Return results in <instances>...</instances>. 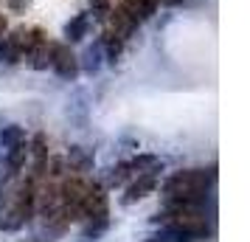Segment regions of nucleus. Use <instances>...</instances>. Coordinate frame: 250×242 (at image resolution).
I'll list each match as a JSON object with an SVG mask.
<instances>
[{
  "label": "nucleus",
  "mask_w": 250,
  "mask_h": 242,
  "mask_svg": "<svg viewBox=\"0 0 250 242\" xmlns=\"http://www.w3.org/2000/svg\"><path fill=\"white\" fill-rule=\"evenodd\" d=\"M216 183V166L211 169H180V172H171L160 192L163 200H205L211 186Z\"/></svg>",
  "instance_id": "1"
},
{
  "label": "nucleus",
  "mask_w": 250,
  "mask_h": 242,
  "mask_svg": "<svg viewBox=\"0 0 250 242\" xmlns=\"http://www.w3.org/2000/svg\"><path fill=\"white\" fill-rule=\"evenodd\" d=\"M211 237V225L205 220H174L163 222L149 242H205Z\"/></svg>",
  "instance_id": "2"
},
{
  "label": "nucleus",
  "mask_w": 250,
  "mask_h": 242,
  "mask_svg": "<svg viewBox=\"0 0 250 242\" xmlns=\"http://www.w3.org/2000/svg\"><path fill=\"white\" fill-rule=\"evenodd\" d=\"M48 51H51V68H54V73H57L59 79L73 82L79 76V59L70 51L68 43H51Z\"/></svg>",
  "instance_id": "3"
},
{
  "label": "nucleus",
  "mask_w": 250,
  "mask_h": 242,
  "mask_svg": "<svg viewBox=\"0 0 250 242\" xmlns=\"http://www.w3.org/2000/svg\"><path fill=\"white\" fill-rule=\"evenodd\" d=\"M25 40H28V28H23V25L0 37V62L17 65L25 54Z\"/></svg>",
  "instance_id": "4"
},
{
  "label": "nucleus",
  "mask_w": 250,
  "mask_h": 242,
  "mask_svg": "<svg viewBox=\"0 0 250 242\" xmlns=\"http://www.w3.org/2000/svg\"><path fill=\"white\" fill-rule=\"evenodd\" d=\"M158 183H160V175H135V180L126 186L124 197H121V206H132L138 200L149 197L158 189Z\"/></svg>",
  "instance_id": "5"
},
{
  "label": "nucleus",
  "mask_w": 250,
  "mask_h": 242,
  "mask_svg": "<svg viewBox=\"0 0 250 242\" xmlns=\"http://www.w3.org/2000/svg\"><path fill=\"white\" fill-rule=\"evenodd\" d=\"M110 23H113V34H118L121 40H132V37L138 34V25H141V20H138L135 14H129L118 3V6H113V12H110Z\"/></svg>",
  "instance_id": "6"
},
{
  "label": "nucleus",
  "mask_w": 250,
  "mask_h": 242,
  "mask_svg": "<svg viewBox=\"0 0 250 242\" xmlns=\"http://www.w3.org/2000/svg\"><path fill=\"white\" fill-rule=\"evenodd\" d=\"M126 166H129L132 177L135 175H160L163 172V161H160L158 155H149V152H138L135 158L126 161Z\"/></svg>",
  "instance_id": "7"
},
{
  "label": "nucleus",
  "mask_w": 250,
  "mask_h": 242,
  "mask_svg": "<svg viewBox=\"0 0 250 242\" xmlns=\"http://www.w3.org/2000/svg\"><path fill=\"white\" fill-rule=\"evenodd\" d=\"M87 31H90V14L82 12L76 14L73 20H68L65 23V28H62V34H65V40L68 43H82L84 37H87Z\"/></svg>",
  "instance_id": "8"
},
{
  "label": "nucleus",
  "mask_w": 250,
  "mask_h": 242,
  "mask_svg": "<svg viewBox=\"0 0 250 242\" xmlns=\"http://www.w3.org/2000/svg\"><path fill=\"white\" fill-rule=\"evenodd\" d=\"M110 231V214H104V217H93V220H87V225L82 228V234H79V240L76 242H99Z\"/></svg>",
  "instance_id": "9"
},
{
  "label": "nucleus",
  "mask_w": 250,
  "mask_h": 242,
  "mask_svg": "<svg viewBox=\"0 0 250 242\" xmlns=\"http://www.w3.org/2000/svg\"><path fill=\"white\" fill-rule=\"evenodd\" d=\"M99 43H102L104 59H107L110 65H115V62L121 59V54H124V40H121L118 34H113V31H107V34L99 37Z\"/></svg>",
  "instance_id": "10"
},
{
  "label": "nucleus",
  "mask_w": 250,
  "mask_h": 242,
  "mask_svg": "<svg viewBox=\"0 0 250 242\" xmlns=\"http://www.w3.org/2000/svg\"><path fill=\"white\" fill-rule=\"evenodd\" d=\"M23 144H28V138H25V130L20 124L0 127V147L3 150H14V147H23Z\"/></svg>",
  "instance_id": "11"
},
{
  "label": "nucleus",
  "mask_w": 250,
  "mask_h": 242,
  "mask_svg": "<svg viewBox=\"0 0 250 242\" xmlns=\"http://www.w3.org/2000/svg\"><path fill=\"white\" fill-rule=\"evenodd\" d=\"M68 163H70V169H73V172H90L93 166H96V161H93V152L84 150V147H70Z\"/></svg>",
  "instance_id": "12"
},
{
  "label": "nucleus",
  "mask_w": 250,
  "mask_h": 242,
  "mask_svg": "<svg viewBox=\"0 0 250 242\" xmlns=\"http://www.w3.org/2000/svg\"><path fill=\"white\" fill-rule=\"evenodd\" d=\"M102 62H104V54H102V43L96 40L93 45H87V51H84V57H82L79 62V70H84V73H99V68H102Z\"/></svg>",
  "instance_id": "13"
},
{
  "label": "nucleus",
  "mask_w": 250,
  "mask_h": 242,
  "mask_svg": "<svg viewBox=\"0 0 250 242\" xmlns=\"http://www.w3.org/2000/svg\"><path fill=\"white\" fill-rule=\"evenodd\" d=\"M121 6L138 20H152L158 12V0H121Z\"/></svg>",
  "instance_id": "14"
},
{
  "label": "nucleus",
  "mask_w": 250,
  "mask_h": 242,
  "mask_svg": "<svg viewBox=\"0 0 250 242\" xmlns=\"http://www.w3.org/2000/svg\"><path fill=\"white\" fill-rule=\"evenodd\" d=\"M110 12H113V3H110V0H90V14H93V20L104 23V20H110Z\"/></svg>",
  "instance_id": "15"
},
{
  "label": "nucleus",
  "mask_w": 250,
  "mask_h": 242,
  "mask_svg": "<svg viewBox=\"0 0 250 242\" xmlns=\"http://www.w3.org/2000/svg\"><path fill=\"white\" fill-rule=\"evenodd\" d=\"M3 3H6L12 12H25V9L31 6V0H3Z\"/></svg>",
  "instance_id": "16"
},
{
  "label": "nucleus",
  "mask_w": 250,
  "mask_h": 242,
  "mask_svg": "<svg viewBox=\"0 0 250 242\" xmlns=\"http://www.w3.org/2000/svg\"><path fill=\"white\" fill-rule=\"evenodd\" d=\"M9 31V20H6V14H0V37Z\"/></svg>",
  "instance_id": "17"
},
{
  "label": "nucleus",
  "mask_w": 250,
  "mask_h": 242,
  "mask_svg": "<svg viewBox=\"0 0 250 242\" xmlns=\"http://www.w3.org/2000/svg\"><path fill=\"white\" fill-rule=\"evenodd\" d=\"M183 0H158V6H166V9H171V6H180Z\"/></svg>",
  "instance_id": "18"
}]
</instances>
